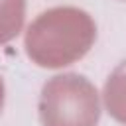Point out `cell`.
Here are the masks:
<instances>
[{
  "instance_id": "1",
  "label": "cell",
  "mask_w": 126,
  "mask_h": 126,
  "mask_svg": "<svg viewBox=\"0 0 126 126\" xmlns=\"http://www.w3.org/2000/svg\"><path fill=\"white\" fill-rule=\"evenodd\" d=\"M94 41L96 24L89 12L77 6H55L28 26L24 47L32 63L59 69L83 59Z\"/></svg>"
},
{
  "instance_id": "5",
  "label": "cell",
  "mask_w": 126,
  "mask_h": 126,
  "mask_svg": "<svg viewBox=\"0 0 126 126\" xmlns=\"http://www.w3.org/2000/svg\"><path fill=\"white\" fill-rule=\"evenodd\" d=\"M2 106H4V81L0 77V112H2Z\"/></svg>"
},
{
  "instance_id": "3",
  "label": "cell",
  "mask_w": 126,
  "mask_h": 126,
  "mask_svg": "<svg viewBox=\"0 0 126 126\" xmlns=\"http://www.w3.org/2000/svg\"><path fill=\"white\" fill-rule=\"evenodd\" d=\"M102 96L108 114L126 126V59L108 75Z\"/></svg>"
},
{
  "instance_id": "2",
  "label": "cell",
  "mask_w": 126,
  "mask_h": 126,
  "mask_svg": "<svg viewBox=\"0 0 126 126\" xmlns=\"http://www.w3.org/2000/svg\"><path fill=\"white\" fill-rule=\"evenodd\" d=\"M43 126H96L100 100L94 85L79 73H61L43 87L37 102Z\"/></svg>"
},
{
  "instance_id": "4",
  "label": "cell",
  "mask_w": 126,
  "mask_h": 126,
  "mask_svg": "<svg viewBox=\"0 0 126 126\" xmlns=\"http://www.w3.org/2000/svg\"><path fill=\"white\" fill-rule=\"evenodd\" d=\"M26 0H0V45L12 41L24 26Z\"/></svg>"
}]
</instances>
